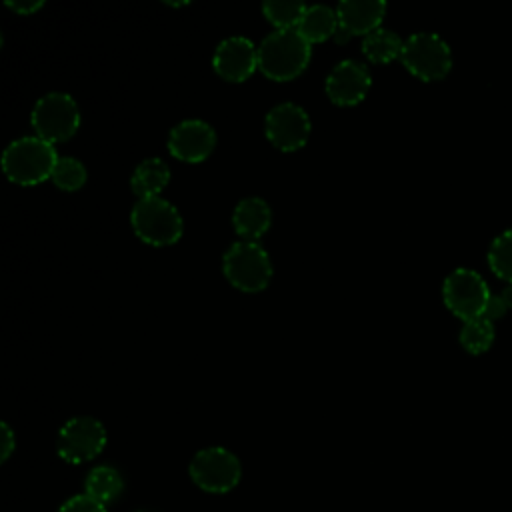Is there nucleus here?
Masks as SVG:
<instances>
[{"label": "nucleus", "mask_w": 512, "mask_h": 512, "mask_svg": "<svg viewBox=\"0 0 512 512\" xmlns=\"http://www.w3.org/2000/svg\"><path fill=\"white\" fill-rule=\"evenodd\" d=\"M0 162L10 182L36 186L46 178H52L58 154L50 142L38 136H24L4 148Z\"/></svg>", "instance_id": "2"}, {"label": "nucleus", "mask_w": 512, "mask_h": 512, "mask_svg": "<svg viewBox=\"0 0 512 512\" xmlns=\"http://www.w3.org/2000/svg\"><path fill=\"white\" fill-rule=\"evenodd\" d=\"M106 446V430L92 416L70 418L58 432V456L70 464H82L98 456Z\"/></svg>", "instance_id": "9"}, {"label": "nucleus", "mask_w": 512, "mask_h": 512, "mask_svg": "<svg viewBox=\"0 0 512 512\" xmlns=\"http://www.w3.org/2000/svg\"><path fill=\"white\" fill-rule=\"evenodd\" d=\"M242 476V466L236 454L222 446H210L200 452L190 462L192 482L212 494H224L236 488Z\"/></svg>", "instance_id": "7"}, {"label": "nucleus", "mask_w": 512, "mask_h": 512, "mask_svg": "<svg viewBox=\"0 0 512 512\" xmlns=\"http://www.w3.org/2000/svg\"><path fill=\"white\" fill-rule=\"evenodd\" d=\"M492 340H494V326L484 316L464 322L460 330V344L470 354L486 352L492 346Z\"/></svg>", "instance_id": "21"}, {"label": "nucleus", "mask_w": 512, "mask_h": 512, "mask_svg": "<svg viewBox=\"0 0 512 512\" xmlns=\"http://www.w3.org/2000/svg\"><path fill=\"white\" fill-rule=\"evenodd\" d=\"M372 84L368 68L356 60H342L326 78V94L338 106H354L364 100Z\"/></svg>", "instance_id": "13"}, {"label": "nucleus", "mask_w": 512, "mask_h": 512, "mask_svg": "<svg viewBox=\"0 0 512 512\" xmlns=\"http://www.w3.org/2000/svg\"><path fill=\"white\" fill-rule=\"evenodd\" d=\"M58 512H106V506L88 494H78L66 500Z\"/></svg>", "instance_id": "24"}, {"label": "nucleus", "mask_w": 512, "mask_h": 512, "mask_svg": "<svg viewBox=\"0 0 512 512\" xmlns=\"http://www.w3.org/2000/svg\"><path fill=\"white\" fill-rule=\"evenodd\" d=\"M508 310V306L504 304V300H502V296L498 294V296H490V300H488V304H486V310H484V318H488L490 322L492 320H498L500 316H504V312Z\"/></svg>", "instance_id": "27"}, {"label": "nucleus", "mask_w": 512, "mask_h": 512, "mask_svg": "<svg viewBox=\"0 0 512 512\" xmlns=\"http://www.w3.org/2000/svg\"><path fill=\"white\" fill-rule=\"evenodd\" d=\"M136 512H150V510H136Z\"/></svg>", "instance_id": "29"}, {"label": "nucleus", "mask_w": 512, "mask_h": 512, "mask_svg": "<svg viewBox=\"0 0 512 512\" xmlns=\"http://www.w3.org/2000/svg\"><path fill=\"white\" fill-rule=\"evenodd\" d=\"M136 236L152 246H168L180 240L184 222L174 204L156 196L140 198L130 214Z\"/></svg>", "instance_id": "3"}, {"label": "nucleus", "mask_w": 512, "mask_h": 512, "mask_svg": "<svg viewBox=\"0 0 512 512\" xmlns=\"http://www.w3.org/2000/svg\"><path fill=\"white\" fill-rule=\"evenodd\" d=\"M400 60L410 74L424 82L442 80L452 68V54L448 44L432 32H418L408 36L404 40Z\"/></svg>", "instance_id": "6"}, {"label": "nucleus", "mask_w": 512, "mask_h": 512, "mask_svg": "<svg viewBox=\"0 0 512 512\" xmlns=\"http://www.w3.org/2000/svg\"><path fill=\"white\" fill-rule=\"evenodd\" d=\"M488 264L498 278L512 284V230L494 238L488 250Z\"/></svg>", "instance_id": "22"}, {"label": "nucleus", "mask_w": 512, "mask_h": 512, "mask_svg": "<svg viewBox=\"0 0 512 512\" xmlns=\"http://www.w3.org/2000/svg\"><path fill=\"white\" fill-rule=\"evenodd\" d=\"M442 296L446 308L460 320L468 322L484 316L486 304L492 294L488 292V286L478 272L470 268H456L444 280Z\"/></svg>", "instance_id": "8"}, {"label": "nucleus", "mask_w": 512, "mask_h": 512, "mask_svg": "<svg viewBox=\"0 0 512 512\" xmlns=\"http://www.w3.org/2000/svg\"><path fill=\"white\" fill-rule=\"evenodd\" d=\"M310 118L298 104L282 102L266 114L264 130L272 146L284 152L302 148L310 136Z\"/></svg>", "instance_id": "10"}, {"label": "nucleus", "mask_w": 512, "mask_h": 512, "mask_svg": "<svg viewBox=\"0 0 512 512\" xmlns=\"http://www.w3.org/2000/svg\"><path fill=\"white\" fill-rule=\"evenodd\" d=\"M52 182L64 192H74V190L84 186L86 168L76 158H70V156L58 158V162L54 166V172H52Z\"/></svg>", "instance_id": "23"}, {"label": "nucleus", "mask_w": 512, "mask_h": 512, "mask_svg": "<svg viewBox=\"0 0 512 512\" xmlns=\"http://www.w3.org/2000/svg\"><path fill=\"white\" fill-rule=\"evenodd\" d=\"M0 460L4 462V460H8L10 458V454L14 452V448H16V436H14V432H12V428L6 424V422H2L0 424Z\"/></svg>", "instance_id": "25"}, {"label": "nucleus", "mask_w": 512, "mask_h": 512, "mask_svg": "<svg viewBox=\"0 0 512 512\" xmlns=\"http://www.w3.org/2000/svg\"><path fill=\"white\" fill-rule=\"evenodd\" d=\"M216 146V132L208 122L184 120L172 128L168 136V150L176 160L202 162Z\"/></svg>", "instance_id": "11"}, {"label": "nucleus", "mask_w": 512, "mask_h": 512, "mask_svg": "<svg viewBox=\"0 0 512 512\" xmlns=\"http://www.w3.org/2000/svg\"><path fill=\"white\" fill-rule=\"evenodd\" d=\"M338 28H340V22H338L336 10L324 4H314L306 8L296 30L308 44H316V42L328 40L330 36H336Z\"/></svg>", "instance_id": "16"}, {"label": "nucleus", "mask_w": 512, "mask_h": 512, "mask_svg": "<svg viewBox=\"0 0 512 512\" xmlns=\"http://www.w3.org/2000/svg\"><path fill=\"white\" fill-rule=\"evenodd\" d=\"M336 14H338L340 28L348 36H368L374 30H378L386 14V4L380 0L376 2L344 0L336 6Z\"/></svg>", "instance_id": "14"}, {"label": "nucleus", "mask_w": 512, "mask_h": 512, "mask_svg": "<svg viewBox=\"0 0 512 512\" xmlns=\"http://www.w3.org/2000/svg\"><path fill=\"white\" fill-rule=\"evenodd\" d=\"M212 66L220 78L228 82H244L258 68V48L244 36L226 38L214 50Z\"/></svg>", "instance_id": "12"}, {"label": "nucleus", "mask_w": 512, "mask_h": 512, "mask_svg": "<svg viewBox=\"0 0 512 512\" xmlns=\"http://www.w3.org/2000/svg\"><path fill=\"white\" fill-rule=\"evenodd\" d=\"M84 488H86L88 496L106 504V502H112L120 496V492L124 488V482H122V476L116 468L96 466L94 470L88 472Z\"/></svg>", "instance_id": "18"}, {"label": "nucleus", "mask_w": 512, "mask_h": 512, "mask_svg": "<svg viewBox=\"0 0 512 512\" xmlns=\"http://www.w3.org/2000/svg\"><path fill=\"white\" fill-rule=\"evenodd\" d=\"M502 300H504V304L508 306V308H512V284H508L504 290H502Z\"/></svg>", "instance_id": "28"}, {"label": "nucleus", "mask_w": 512, "mask_h": 512, "mask_svg": "<svg viewBox=\"0 0 512 512\" xmlns=\"http://www.w3.org/2000/svg\"><path fill=\"white\" fill-rule=\"evenodd\" d=\"M170 180V168L160 158L142 160L132 172L130 186L132 192L140 198H156L166 188Z\"/></svg>", "instance_id": "17"}, {"label": "nucleus", "mask_w": 512, "mask_h": 512, "mask_svg": "<svg viewBox=\"0 0 512 512\" xmlns=\"http://www.w3.org/2000/svg\"><path fill=\"white\" fill-rule=\"evenodd\" d=\"M30 122L38 138L50 144L64 142L80 128V110L70 94L50 92L34 104Z\"/></svg>", "instance_id": "5"}, {"label": "nucleus", "mask_w": 512, "mask_h": 512, "mask_svg": "<svg viewBox=\"0 0 512 512\" xmlns=\"http://www.w3.org/2000/svg\"><path fill=\"white\" fill-rule=\"evenodd\" d=\"M228 282L242 292H260L272 278V264L266 250L258 242H234L222 260Z\"/></svg>", "instance_id": "4"}, {"label": "nucleus", "mask_w": 512, "mask_h": 512, "mask_svg": "<svg viewBox=\"0 0 512 512\" xmlns=\"http://www.w3.org/2000/svg\"><path fill=\"white\" fill-rule=\"evenodd\" d=\"M306 4L302 2H278V0H268L262 4V12L266 20L276 26V30H296L304 12Z\"/></svg>", "instance_id": "20"}, {"label": "nucleus", "mask_w": 512, "mask_h": 512, "mask_svg": "<svg viewBox=\"0 0 512 512\" xmlns=\"http://www.w3.org/2000/svg\"><path fill=\"white\" fill-rule=\"evenodd\" d=\"M232 224L234 230L240 238L254 242L260 236L266 234V230L272 224V210L266 200L258 196L244 198L236 204L234 214H232Z\"/></svg>", "instance_id": "15"}, {"label": "nucleus", "mask_w": 512, "mask_h": 512, "mask_svg": "<svg viewBox=\"0 0 512 512\" xmlns=\"http://www.w3.org/2000/svg\"><path fill=\"white\" fill-rule=\"evenodd\" d=\"M6 6H8L12 12L20 14V16H30V14L38 12V10L44 6V2H42V0H16V2H14V0H8Z\"/></svg>", "instance_id": "26"}, {"label": "nucleus", "mask_w": 512, "mask_h": 512, "mask_svg": "<svg viewBox=\"0 0 512 512\" xmlns=\"http://www.w3.org/2000/svg\"><path fill=\"white\" fill-rule=\"evenodd\" d=\"M402 48H404V42L392 30H384V28H378L372 34L364 36V42H362L364 56L374 64L392 62L402 54Z\"/></svg>", "instance_id": "19"}, {"label": "nucleus", "mask_w": 512, "mask_h": 512, "mask_svg": "<svg viewBox=\"0 0 512 512\" xmlns=\"http://www.w3.org/2000/svg\"><path fill=\"white\" fill-rule=\"evenodd\" d=\"M310 46L298 30H276L258 46V68L270 80H294L310 62Z\"/></svg>", "instance_id": "1"}]
</instances>
